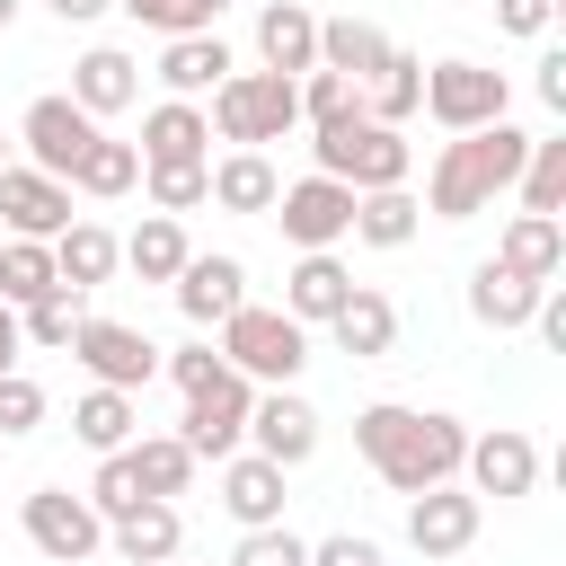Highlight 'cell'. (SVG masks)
Segmentation results:
<instances>
[{"mask_svg": "<svg viewBox=\"0 0 566 566\" xmlns=\"http://www.w3.org/2000/svg\"><path fill=\"white\" fill-rule=\"evenodd\" d=\"M142 168H168V159H212V124H203V106L195 97H159L150 115H142Z\"/></svg>", "mask_w": 566, "mask_h": 566, "instance_id": "cell-20", "label": "cell"}, {"mask_svg": "<svg viewBox=\"0 0 566 566\" xmlns=\"http://www.w3.org/2000/svg\"><path fill=\"white\" fill-rule=\"evenodd\" d=\"M354 451L371 460V478L389 495H424L442 478H460V451H469V424L442 416V407H398V398H371L354 416Z\"/></svg>", "mask_w": 566, "mask_h": 566, "instance_id": "cell-1", "label": "cell"}, {"mask_svg": "<svg viewBox=\"0 0 566 566\" xmlns=\"http://www.w3.org/2000/svg\"><path fill=\"white\" fill-rule=\"evenodd\" d=\"M0 451H9V442H0Z\"/></svg>", "mask_w": 566, "mask_h": 566, "instance_id": "cell-53", "label": "cell"}, {"mask_svg": "<svg viewBox=\"0 0 566 566\" xmlns=\"http://www.w3.org/2000/svg\"><path fill=\"white\" fill-rule=\"evenodd\" d=\"M53 230H71V186L9 159L0 168V239H53Z\"/></svg>", "mask_w": 566, "mask_h": 566, "instance_id": "cell-15", "label": "cell"}, {"mask_svg": "<svg viewBox=\"0 0 566 566\" xmlns=\"http://www.w3.org/2000/svg\"><path fill=\"white\" fill-rule=\"evenodd\" d=\"M442 133H478V124H495L504 106H513V80L495 71V62H469V53H451V62H433L424 71V97H416Z\"/></svg>", "mask_w": 566, "mask_h": 566, "instance_id": "cell-6", "label": "cell"}, {"mask_svg": "<svg viewBox=\"0 0 566 566\" xmlns=\"http://www.w3.org/2000/svg\"><path fill=\"white\" fill-rule=\"evenodd\" d=\"M44 292H62V274H53V239H0V301L27 310V301H44Z\"/></svg>", "mask_w": 566, "mask_h": 566, "instance_id": "cell-35", "label": "cell"}, {"mask_svg": "<svg viewBox=\"0 0 566 566\" xmlns=\"http://www.w3.org/2000/svg\"><path fill=\"white\" fill-rule=\"evenodd\" d=\"M274 195H283V177H274L265 150H221L212 159V203L221 212H274Z\"/></svg>", "mask_w": 566, "mask_h": 566, "instance_id": "cell-30", "label": "cell"}, {"mask_svg": "<svg viewBox=\"0 0 566 566\" xmlns=\"http://www.w3.org/2000/svg\"><path fill=\"white\" fill-rule=\"evenodd\" d=\"M230 71H239V62H230V44H221L212 27H203V35H168V44H159V88H168V97H203V88H221Z\"/></svg>", "mask_w": 566, "mask_h": 566, "instance_id": "cell-25", "label": "cell"}, {"mask_svg": "<svg viewBox=\"0 0 566 566\" xmlns=\"http://www.w3.org/2000/svg\"><path fill=\"white\" fill-rule=\"evenodd\" d=\"M159 371H168L177 389H195V380H212V371H221V354H212V345H186V354H159Z\"/></svg>", "mask_w": 566, "mask_h": 566, "instance_id": "cell-45", "label": "cell"}, {"mask_svg": "<svg viewBox=\"0 0 566 566\" xmlns=\"http://www.w3.org/2000/svg\"><path fill=\"white\" fill-rule=\"evenodd\" d=\"M522 159H531V133L522 124H478V133H451L442 150H433V177H424V212L433 221H478L495 195H513V177H522Z\"/></svg>", "mask_w": 566, "mask_h": 566, "instance_id": "cell-2", "label": "cell"}, {"mask_svg": "<svg viewBox=\"0 0 566 566\" xmlns=\"http://www.w3.org/2000/svg\"><path fill=\"white\" fill-rule=\"evenodd\" d=\"M495 265H513L522 283H557L566 274V221L557 212H513L495 239Z\"/></svg>", "mask_w": 566, "mask_h": 566, "instance_id": "cell-21", "label": "cell"}, {"mask_svg": "<svg viewBox=\"0 0 566 566\" xmlns=\"http://www.w3.org/2000/svg\"><path fill=\"white\" fill-rule=\"evenodd\" d=\"M389 62V35L371 27V18H318V71H336V80H371Z\"/></svg>", "mask_w": 566, "mask_h": 566, "instance_id": "cell-28", "label": "cell"}, {"mask_svg": "<svg viewBox=\"0 0 566 566\" xmlns=\"http://www.w3.org/2000/svg\"><path fill=\"white\" fill-rule=\"evenodd\" d=\"M133 186H142V150L115 142V133H97V142L80 150V168H71V195H97V203H115V195H133Z\"/></svg>", "mask_w": 566, "mask_h": 566, "instance_id": "cell-32", "label": "cell"}, {"mask_svg": "<svg viewBox=\"0 0 566 566\" xmlns=\"http://www.w3.org/2000/svg\"><path fill=\"white\" fill-rule=\"evenodd\" d=\"M230 566H310V539H301V531H283V522H256V531H239Z\"/></svg>", "mask_w": 566, "mask_h": 566, "instance_id": "cell-41", "label": "cell"}, {"mask_svg": "<svg viewBox=\"0 0 566 566\" xmlns=\"http://www.w3.org/2000/svg\"><path fill=\"white\" fill-rule=\"evenodd\" d=\"M44 9H53V18H62V27H88V18H106V9H115V0H44Z\"/></svg>", "mask_w": 566, "mask_h": 566, "instance_id": "cell-48", "label": "cell"}, {"mask_svg": "<svg viewBox=\"0 0 566 566\" xmlns=\"http://www.w3.org/2000/svg\"><path fill=\"white\" fill-rule=\"evenodd\" d=\"M212 142H230V150H265V142H283V133H301V88L283 80V71H230L221 88H212Z\"/></svg>", "mask_w": 566, "mask_h": 566, "instance_id": "cell-4", "label": "cell"}, {"mask_svg": "<svg viewBox=\"0 0 566 566\" xmlns=\"http://www.w3.org/2000/svg\"><path fill=\"white\" fill-rule=\"evenodd\" d=\"M274 221H283L292 248H336V239L354 230V186L310 168V177H292V186L274 195Z\"/></svg>", "mask_w": 566, "mask_h": 566, "instance_id": "cell-13", "label": "cell"}, {"mask_svg": "<svg viewBox=\"0 0 566 566\" xmlns=\"http://www.w3.org/2000/svg\"><path fill=\"white\" fill-rule=\"evenodd\" d=\"M106 539H115V557H124V566H159V557H177V548H186V522H177V504H168V495H142L133 513H115V522H106Z\"/></svg>", "mask_w": 566, "mask_h": 566, "instance_id": "cell-24", "label": "cell"}, {"mask_svg": "<svg viewBox=\"0 0 566 566\" xmlns=\"http://www.w3.org/2000/svg\"><path fill=\"white\" fill-rule=\"evenodd\" d=\"M0 168H9V142H0Z\"/></svg>", "mask_w": 566, "mask_h": 566, "instance_id": "cell-51", "label": "cell"}, {"mask_svg": "<svg viewBox=\"0 0 566 566\" xmlns=\"http://www.w3.org/2000/svg\"><path fill=\"white\" fill-rule=\"evenodd\" d=\"M310 159H318V177H345L354 195H371V186H407V177H416V142H407L398 124H371L363 106L310 124Z\"/></svg>", "mask_w": 566, "mask_h": 566, "instance_id": "cell-3", "label": "cell"}, {"mask_svg": "<svg viewBox=\"0 0 566 566\" xmlns=\"http://www.w3.org/2000/svg\"><path fill=\"white\" fill-rule=\"evenodd\" d=\"M539 97L566 115V44H548V53H539Z\"/></svg>", "mask_w": 566, "mask_h": 566, "instance_id": "cell-46", "label": "cell"}, {"mask_svg": "<svg viewBox=\"0 0 566 566\" xmlns=\"http://www.w3.org/2000/svg\"><path fill=\"white\" fill-rule=\"evenodd\" d=\"M62 354H71L88 380H106V389H150V380H159V345H150L142 327H124V318H80Z\"/></svg>", "mask_w": 566, "mask_h": 566, "instance_id": "cell-9", "label": "cell"}, {"mask_svg": "<svg viewBox=\"0 0 566 566\" xmlns=\"http://www.w3.org/2000/svg\"><path fill=\"white\" fill-rule=\"evenodd\" d=\"M248 398H256V380L221 363L212 380H195V389H186V416H177V442H186L195 460H230V451L248 442Z\"/></svg>", "mask_w": 566, "mask_h": 566, "instance_id": "cell-7", "label": "cell"}, {"mask_svg": "<svg viewBox=\"0 0 566 566\" xmlns=\"http://www.w3.org/2000/svg\"><path fill=\"white\" fill-rule=\"evenodd\" d=\"M256 71H283V80L318 71V9L265 0V9H256Z\"/></svg>", "mask_w": 566, "mask_h": 566, "instance_id": "cell-17", "label": "cell"}, {"mask_svg": "<svg viewBox=\"0 0 566 566\" xmlns=\"http://www.w3.org/2000/svg\"><path fill=\"white\" fill-rule=\"evenodd\" d=\"M539 292H548V283H522V274H513V265H495V256H478V265H469V318H478V327H495V336L531 327Z\"/></svg>", "mask_w": 566, "mask_h": 566, "instance_id": "cell-23", "label": "cell"}, {"mask_svg": "<svg viewBox=\"0 0 566 566\" xmlns=\"http://www.w3.org/2000/svg\"><path fill=\"white\" fill-rule=\"evenodd\" d=\"M88 504H97V522H115V513H133V504H142V469H133V442H124V451H97Z\"/></svg>", "mask_w": 566, "mask_h": 566, "instance_id": "cell-40", "label": "cell"}, {"mask_svg": "<svg viewBox=\"0 0 566 566\" xmlns=\"http://www.w3.org/2000/svg\"><path fill=\"white\" fill-rule=\"evenodd\" d=\"M424 230V203L407 195V186H371V195H354V230L345 239H363V248H407Z\"/></svg>", "mask_w": 566, "mask_h": 566, "instance_id": "cell-31", "label": "cell"}, {"mask_svg": "<svg viewBox=\"0 0 566 566\" xmlns=\"http://www.w3.org/2000/svg\"><path fill=\"white\" fill-rule=\"evenodd\" d=\"M150 186V212H195L212 203V159H168V168H142Z\"/></svg>", "mask_w": 566, "mask_h": 566, "instance_id": "cell-39", "label": "cell"}, {"mask_svg": "<svg viewBox=\"0 0 566 566\" xmlns=\"http://www.w3.org/2000/svg\"><path fill=\"white\" fill-rule=\"evenodd\" d=\"M345 292H354V274H345L336 248H301V265L283 274V310H292L301 327H327V318L345 310Z\"/></svg>", "mask_w": 566, "mask_h": 566, "instance_id": "cell-22", "label": "cell"}, {"mask_svg": "<svg viewBox=\"0 0 566 566\" xmlns=\"http://www.w3.org/2000/svg\"><path fill=\"white\" fill-rule=\"evenodd\" d=\"M186 256H195V248H186V221H177V212H150V221L124 239V265H133L142 283H177Z\"/></svg>", "mask_w": 566, "mask_h": 566, "instance_id": "cell-34", "label": "cell"}, {"mask_svg": "<svg viewBox=\"0 0 566 566\" xmlns=\"http://www.w3.org/2000/svg\"><path fill=\"white\" fill-rule=\"evenodd\" d=\"M248 451H265L274 469H301L318 451V407L301 389H256L248 398Z\"/></svg>", "mask_w": 566, "mask_h": 566, "instance_id": "cell-14", "label": "cell"}, {"mask_svg": "<svg viewBox=\"0 0 566 566\" xmlns=\"http://www.w3.org/2000/svg\"><path fill=\"white\" fill-rule=\"evenodd\" d=\"M71 433H80L88 451H124V442L142 433V407H133V389H106V380H88V389L71 398Z\"/></svg>", "mask_w": 566, "mask_h": 566, "instance_id": "cell-29", "label": "cell"}, {"mask_svg": "<svg viewBox=\"0 0 566 566\" xmlns=\"http://www.w3.org/2000/svg\"><path fill=\"white\" fill-rule=\"evenodd\" d=\"M133 97H142V62H133L124 44H88V53L71 62V106H88L97 124H106V115H124Z\"/></svg>", "mask_w": 566, "mask_h": 566, "instance_id": "cell-19", "label": "cell"}, {"mask_svg": "<svg viewBox=\"0 0 566 566\" xmlns=\"http://www.w3.org/2000/svg\"><path fill=\"white\" fill-rule=\"evenodd\" d=\"M18 9H27V0H0V27H9V18H18Z\"/></svg>", "mask_w": 566, "mask_h": 566, "instance_id": "cell-50", "label": "cell"}, {"mask_svg": "<svg viewBox=\"0 0 566 566\" xmlns=\"http://www.w3.org/2000/svg\"><path fill=\"white\" fill-rule=\"evenodd\" d=\"M159 566H177V557H159Z\"/></svg>", "mask_w": 566, "mask_h": 566, "instance_id": "cell-52", "label": "cell"}, {"mask_svg": "<svg viewBox=\"0 0 566 566\" xmlns=\"http://www.w3.org/2000/svg\"><path fill=\"white\" fill-rule=\"evenodd\" d=\"M478 522H486V495H469V486H424V495H407V548L424 557V566H442V557H460L469 539H478Z\"/></svg>", "mask_w": 566, "mask_h": 566, "instance_id": "cell-12", "label": "cell"}, {"mask_svg": "<svg viewBox=\"0 0 566 566\" xmlns=\"http://www.w3.org/2000/svg\"><path fill=\"white\" fill-rule=\"evenodd\" d=\"M327 327H336V345H345L354 363H380V354L398 345V301H389V292H371V283H354V292H345V310H336Z\"/></svg>", "mask_w": 566, "mask_h": 566, "instance_id": "cell-27", "label": "cell"}, {"mask_svg": "<svg viewBox=\"0 0 566 566\" xmlns=\"http://www.w3.org/2000/svg\"><path fill=\"white\" fill-rule=\"evenodd\" d=\"M168 292H177V310H186L195 327H221V318L248 301V265H239L230 248H212V256H186Z\"/></svg>", "mask_w": 566, "mask_h": 566, "instance_id": "cell-16", "label": "cell"}, {"mask_svg": "<svg viewBox=\"0 0 566 566\" xmlns=\"http://www.w3.org/2000/svg\"><path fill=\"white\" fill-rule=\"evenodd\" d=\"M310 566H389V557L371 531H327V539H310Z\"/></svg>", "mask_w": 566, "mask_h": 566, "instance_id": "cell-43", "label": "cell"}, {"mask_svg": "<svg viewBox=\"0 0 566 566\" xmlns=\"http://www.w3.org/2000/svg\"><path fill=\"white\" fill-rule=\"evenodd\" d=\"M115 265H124V239H115L106 221H71V230H53V274H62L71 292H97Z\"/></svg>", "mask_w": 566, "mask_h": 566, "instance_id": "cell-26", "label": "cell"}, {"mask_svg": "<svg viewBox=\"0 0 566 566\" xmlns=\"http://www.w3.org/2000/svg\"><path fill=\"white\" fill-rule=\"evenodd\" d=\"M221 363H230V371H248L256 389H292V380H301V363H310V327H301L292 310L239 301V310L221 318Z\"/></svg>", "mask_w": 566, "mask_h": 566, "instance_id": "cell-5", "label": "cell"}, {"mask_svg": "<svg viewBox=\"0 0 566 566\" xmlns=\"http://www.w3.org/2000/svg\"><path fill=\"white\" fill-rule=\"evenodd\" d=\"M133 469H142V495H186L203 460H195L177 433H133Z\"/></svg>", "mask_w": 566, "mask_h": 566, "instance_id": "cell-37", "label": "cell"}, {"mask_svg": "<svg viewBox=\"0 0 566 566\" xmlns=\"http://www.w3.org/2000/svg\"><path fill=\"white\" fill-rule=\"evenodd\" d=\"M18 531H27L53 566H88V557L106 548L97 504H88V495H71V486H35V495H18Z\"/></svg>", "mask_w": 566, "mask_h": 566, "instance_id": "cell-8", "label": "cell"}, {"mask_svg": "<svg viewBox=\"0 0 566 566\" xmlns=\"http://www.w3.org/2000/svg\"><path fill=\"white\" fill-rule=\"evenodd\" d=\"M44 424V389L27 380V371H0V442H18V433H35Z\"/></svg>", "mask_w": 566, "mask_h": 566, "instance_id": "cell-42", "label": "cell"}, {"mask_svg": "<svg viewBox=\"0 0 566 566\" xmlns=\"http://www.w3.org/2000/svg\"><path fill=\"white\" fill-rule=\"evenodd\" d=\"M495 27L504 35H548L557 27V0H495Z\"/></svg>", "mask_w": 566, "mask_h": 566, "instance_id": "cell-44", "label": "cell"}, {"mask_svg": "<svg viewBox=\"0 0 566 566\" xmlns=\"http://www.w3.org/2000/svg\"><path fill=\"white\" fill-rule=\"evenodd\" d=\"M460 478H469V495L513 504V495H531V486H539V442H531L522 424H486V433H469Z\"/></svg>", "mask_w": 566, "mask_h": 566, "instance_id": "cell-11", "label": "cell"}, {"mask_svg": "<svg viewBox=\"0 0 566 566\" xmlns=\"http://www.w3.org/2000/svg\"><path fill=\"white\" fill-rule=\"evenodd\" d=\"M80 318H88V292H71V283H62V292H44V301H27V310H18V336H27V345H44V354H62Z\"/></svg>", "mask_w": 566, "mask_h": 566, "instance_id": "cell-38", "label": "cell"}, {"mask_svg": "<svg viewBox=\"0 0 566 566\" xmlns=\"http://www.w3.org/2000/svg\"><path fill=\"white\" fill-rule=\"evenodd\" d=\"M283 478H292V469H274L265 451H248V442H239V451L221 460V513H230L239 531L283 522Z\"/></svg>", "mask_w": 566, "mask_h": 566, "instance_id": "cell-18", "label": "cell"}, {"mask_svg": "<svg viewBox=\"0 0 566 566\" xmlns=\"http://www.w3.org/2000/svg\"><path fill=\"white\" fill-rule=\"evenodd\" d=\"M513 195H522V212H566V142L557 133H531V159H522Z\"/></svg>", "mask_w": 566, "mask_h": 566, "instance_id": "cell-36", "label": "cell"}, {"mask_svg": "<svg viewBox=\"0 0 566 566\" xmlns=\"http://www.w3.org/2000/svg\"><path fill=\"white\" fill-rule=\"evenodd\" d=\"M221 9H230V0H177V35H203Z\"/></svg>", "mask_w": 566, "mask_h": 566, "instance_id": "cell-47", "label": "cell"}, {"mask_svg": "<svg viewBox=\"0 0 566 566\" xmlns=\"http://www.w3.org/2000/svg\"><path fill=\"white\" fill-rule=\"evenodd\" d=\"M18 354H27V336H18V310L0 301V371H18Z\"/></svg>", "mask_w": 566, "mask_h": 566, "instance_id": "cell-49", "label": "cell"}, {"mask_svg": "<svg viewBox=\"0 0 566 566\" xmlns=\"http://www.w3.org/2000/svg\"><path fill=\"white\" fill-rule=\"evenodd\" d=\"M416 97H424V62L389 44V62L363 80V115H371V124H407V115H416Z\"/></svg>", "mask_w": 566, "mask_h": 566, "instance_id": "cell-33", "label": "cell"}, {"mask_svg": "<svg viewBox=\"0 0 566 566\" xmlns=\"http://www.w3.org/2000/svg\"><path fill=\"white\" fill-rule=\"evenodd\" d=\"M97 133H106V124H97L88 106H71V88H62V97H35V106L18 115L27 168H44V177H62V186H71V168H80V150H88Z\"/></svg>", "mask_w": 566, "mask_h": 566, "instance_id": "cell-10", "label": "cell"}]
</instances>
